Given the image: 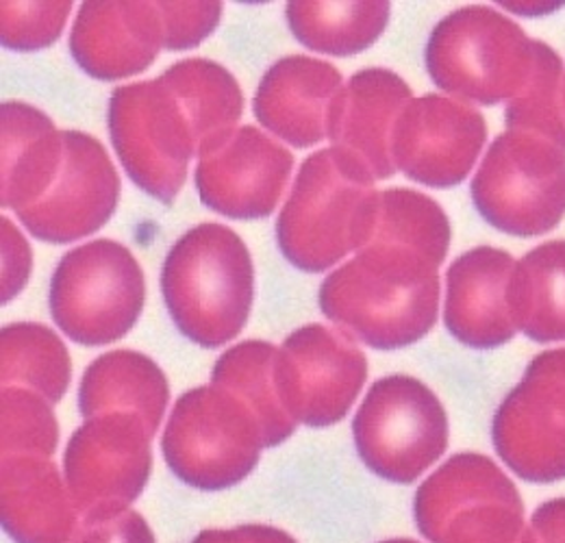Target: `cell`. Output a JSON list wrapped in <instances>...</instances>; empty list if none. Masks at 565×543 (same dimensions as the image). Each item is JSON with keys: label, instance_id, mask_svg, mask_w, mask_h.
I'll list each match as a JSON object with an SVG mask.
<instances>
[{"label": "cell", "instance_id": "cell-12", "mask_svg": "<svg viewBox=\"0 0 565 543\" xmlns=\"http://www.w3.org/2000/svg\"><path fill=\"white\" fill-rule=\"evenodd\" d=\"M66 157L55 183L18 211L26 231L49 244H71L109 222L120 199V177L105 146L87 134L64 131Z\"/></svg>", "mask_w": 565, "mask_h": 543}, {"label": "cell", "instance_id": "cell-22", "mask_svg": "<svg viewBox=\"0 0 565 543\" xmlns=\"http://www.w3.org/2000/svg\"><path fill=\"white\" fill-rule=\"evenodd\" d=\"M511 318L537 341L565 338V239L526 253L507 287Z\"/></svg>", "mask_w": 565, "mask_h": 543}, {"label": "cell", "instance_id": "cell-11", "mask_svg": "<svg viewBox=\"0 0 565 543\" xmlns=\"http://www.w3.org/2000/svg\"><path fill=\"white\" fill-rule=\"evenodd\" d=\"M504 461L524 478L565 476V350L540 356L494 422Z\"/></svg>", "mask_w": 565, "mask_h": 543}, {"label": "cell", "instance_id": "cell-5", "mask_svg": "<svg viewBox=\"0 0 565 543\" xmlns=\"http://www.w3.org/2000/svg\"><path fill=\"white\" fill-rule=\"evenodd\" d=\"M472 201L502 233L531 237L553 231L565 213V148L507 129L472 179Z\"/></svg>", "mask_w": 565, "mask_h": 543}, {"label": "cell", "instance_id": "cell-3", "mask_svg": "<svg viewBox=\"0 0 565 543\" xmlns=\"http://www.w3.org/2000/svg\"><path fill=\"white\" fill-rule=\"evenodd\" d=\"M161 291L179 331L215 348L233 340L248 320L255 296L250 253L233 228L199 224L170 248Z\"/></svg>", "mask_w": 565, "mask_h": 543}, {"label": "cell", "instance_id": "cell-21", "mask_svg": "<svg viewBox=\"0 0 565 543\" xmlns=\"http://www.w3.org/2000/svg\"><path fill=\"white\" fill-rule=\"evenodd\" d=\"M183 107L196 141V159L220 150L244 114L235 76L210 60H183L159 76Z\"/></svg>", "mask_w": 565, "mask_h": 543}, {"label": "cell", "instance_id": "cell-9", "mask_svg": "<svg viewBox=\"0 0 565 543\" xmlns=\"http://www.w3.org/2000/svg\"><path fill=\"white\" fill-rule=\"evenodd\" d=\"M361 459L383 478L407 482L428 468L448 444L439 401L407 376L379 381L354 417Z\"/></svg>", "mask_w": 565, "mask_h": 543}, {"label": "cell", "instance_id": "cell-23", "mask_svg": "<svg viewBox=\"0 0 565 543\" xmlns=\"http://www.w3.org/2000/svg\"><path fill=\"white\" fill-rule=\"evenodd\" d=\"M78 403L85 417L107 408H136L154 433L168 403V383L138 352H109L85 372Z\"/></svg>", "mask_w": 565, "mask_h": 543}, {"label": "cell", "instance_id": "cell-24", "mask_svg": "<svg viewBox=\"0 0 565 543\" xmlns=\"http://www.w3.org/2000/svg\"><path fill=\"white\" fill-rule=\"evenodd\" d=\"M390 2H287L291 33L307 49L351 57L370 49L387 26Z\"/></svg>", "mask_w": 565, "mask_h": 543}, {"label": "cell", "instance_id": "cell-18", "mask_svg": "<svg viewBox=\"0 0 565 543\" xmlns=\"http://www.w3.org/2000/svg\"><path fill=\"white\" fill-rule=\"evenodd\" d=\"M152 430L131 413L87 422L72 437L66 470L78 493L136 496L150 470Z\"/></svg>", "mask_w": 565, "mask_h": 543}, {"label": "cell", "instance_id": "cell-27", "mask_svg": "<svg viewBox=\"0 0 565 543\" xmlns=\"http://www.w3.org/2000/svg\"><path fill=\"white\" fill-rule=\"evenodd\" d=\"M372 239L409 246L441 266L450 246V222L446 211L420 192L385 190L379 196Z\"/></svg>", "mask_w": 565, "mask_h": 543}, {"label": "cell", "instance_id": "cell-17", "mask_svg": "<svg viewBox=\"0 0 565 543\" xmlns=\"http://www.w3.org/2000/svg\"><path fill=\"white\" fill-rule=\"evenodd\" d=\"M342 87L340 70L329 62L291 55L264 74L253 109L270 134L296 148H309L329 137L333 100Z\"/></svg>", "mask_w": 565, "mask_h": 543}, {"label": "cell", "instance_id": "cell-10", "mask_svg": "<svg viewBox=\"0 0 565 543\" xmlns=\"http://www.w3.org/2000/svg\"><path fill=\"white\" fill-rule=\"evenodd\" d=\"M488 139L486 118L439 94L412 98L396 120L392 157L396 170L428 188H452L475 168Z\"/></svg>", "mask_w": 565, "mask_h": 543}, {"label": "cell", "instance_id": "cell-7", "mask_svg": "<svg viewBox=\"0 0 565 543\" xmlns=\"http://www.w3.org/2000/svg\"><path fill=\"white\" fill-rule=\"evenodd\" d=\"M109 134L134 183L161 203H174L188 163L196 157V141L183 107L161 78L114 89Z\"/></svg>", "mask_w": 565, "mask_h": 543}, {"label": "cell", "instance_id": "cell-25", "mask_svg": "<svg viewBox=\"0 0 565 543\" xmlns=\"http://www.w3.org/2000/svg\"><path fill=\"white\" fill-rule=\"evenodd\" d=\"M279 350L264 341H246L228 350L213 370V381L235 392L257 415L264 444L277 446L294 433V417L285 408L277 381Z\"/></svg>", "mask_w": 565, "mask_h": 543}, {"label": "cell", "instance_id": "cell-6", "mask_svg": "<svg viewBox=\"0 0 565 543\" xmlns=\"http://www.w3.org/2000/svg\"><path fill=\"white\" fill-rule=\"evenodd\" d=\"M143 307V274L131 251L96 239L71 251L51 280V311L71 340L100 345L131 331Z\"/></svg>", "mask_w": 565, "mask_h": 543}, {"label": "cell", "instance_id": "cell-20", "mask_svg": "<svg viewBox=\"0 0 565 543\" xmlns=\"http://www.w3.org/2000/svg\"><path fill=\"white\" fill-rule=\"evenodd\" d=\"M0 118V204L18 213L38 203L55 183L66 157V137L49 116L24 103H4Z\"/></svg>", "mask_w": 565, "mask_h": 543}, {"label": "cell", "instance_id": "cell-1", "mask_svg": "<svg viewBox=\"0 0 565 543\" xmlns=\"http://www.w3.org/2000/svg\"><path fill=\"white\" fill-rule=\"evenodd\" d=\"M437 268L420 251L372 239L324 278L320 307L327 318L379 350L403 348L435 324Z\"/></svg>", "mask_w": 565, "mask_h": 543}, {"label": "cell", "instance_id": "cell-26", "mask_svg": "<svg viewBox=\"0 0 565 543\" xmlns=\"http://www.w3.org/2000/svg\"><path fill=\"white\" fill-rule=\"evenodd\" d=\"M2 381L26 383L57 403L71 381L68 350L40 324H13L2 331Z\"/></svg>", "mask_w": 565, "mask_h": 543}, {"label": "cell", "instance_id": "cell-16", "mask_svg": "<svg viewBox=\"0 0 565 543\" xmlns=\"http://www.w3.org/2000/svg\"><path fill=\"white\" fill-rule=\"evenodd\" d=\"M163 46L154 2H83L71 33L74 62L100 81L148 68Z\"/></svg>", "mask_w": 565, "mask_h": 543}, {"label": "cell", "instance_id": "cell-13", "mask_svg": "<svg viewBox=\"0 0 565 543\" xmlns=\"http://www.w3.org/2000/svg\"><path fill=\"white\" fill-rule=\"evenodd\" d=\"M277 381L282 405L296 419L327 426L353 405L365 381V359L342 333L311 324L282 343Z\"/></svg>", "mask_w": 565, "mask_h": 543}, {"label": "cell", "instance_id": "cell-31", "mask_svg": "<svg viewBox=\"0 0 565 543\" xmlns=\"http://www.w3.org/2000/svg\"><path fill=\"white\" fill-rule=\"evenodd\" d=\"M163 24V46L188 51L205 42L222 15V2H154Z\"/></svg>", "mask_w": 565, "mask_h": 543}, {"label": "cell", "instance_id": "cell-15", "mask_svg": "<svg viewBox=\"0 0 565 543\" xmlns=\"http://www.w3.org/2000/svg\"><path fill=\"white\" fill-rule=\"evenodd\" d=\"M412 98V87L392 70L356 72L333 100L329 118L333 148L356 159L374 181L390 179L396 172L392 134Z\"/></svg>", "mask_w": 565, "mask_h": 543}, {"label": "cell", "instance_id": "cell-4", "mask_svg": "<svg viewBox=\"0 0 565 543\" xmlns=\"http://www.w3.org/2000/svg\"><path fill=\"white\" fill-rule=\"evenodd\" d=\"M535 40L490 7L446 15L426 44V70L446 94L495 105L513 100L533 70Z\"/></svg>", "mask_w": 565, "mask_h": 543}, {"label": "cell", "instance_id": "cell-32", "mask_svg": "<svg viewBox=\"0 0 565 543\" xmlns=\"http://www.w3.org/2000/svg\"><path fill=\"white\" fill-rule=\"evenodd\" d=\"M2 302H9L26 283L31 272V248L22 233L2 217Z\"/></svg>", "mask_w": 565, "mask_h": 543}, {"label": "cell", "instance_id": "cell-19", "mask_svg": "<svg viewBox=\"0 0 565 543\" xmlns=\"http://www.w3.org/2000/svg\"><path fill=\"white\" fill-rule=\"evenodd\" d=\"M513 268V257L492 246L452 262L446 274V324L457 340L486 350L513 336L507 302Z\"/></svg>", "mask_w": 565, "mask_h": 543}, {"label": "cell", "instance_id": "cell-29", "mask_svg": "<svg viewBox=\"0 0 565 543\" xmlns=\"http://www.w3.org/2000/svg\"><path fill=\"white\" fill-rule=\"evenodd\" d=\"M72 2H2L0 38L11 51H40L60 40Z\"/></svg>", "mask_w": 565, "mask_h": 543}, {"label": "cell", "instance_id": "cell-2", "mask_svg": "<svg viewBox=\"0 0 565 543\" xmlns=\"http://www.w3.org/2000/svg\"><path fill=\"white\" fill-rule=\"evenodd\" d=\"M374 177L351 155L324 148L305 159L277 220L282 257L298 270L322 272L365 248L374 235Z\"/></svg>", "mask_w": 565, "mask_h": 543}, {"label": "cell", "instance_id": "cell-30", "mask_svg": "<svg viewBox=\"0 0 565 543\" xmlns=\"http://www.w3.org/2000/svg\"><path fill=\"white\" fill-rule=\"evenodd\" d=\"M57 446V426L51 408L42 401L4 390L2 394V448L4 457L13 450H38L44 457Z\"/></svg>", "mask_w": 565, "mask_h": 543}, {"label": "cell", "instance_id": "cell-8", "mask_svg": "<svg viewBox=\"0 0 565 543\" xmlns=\"http://www.w3.org/2000/svg\"><path fill=\"white\" fill-rule=\"evenodd\" d=\"M262 435L253 408L226 392L203 387L177 403L166 426L163 455L185 482L222 489L255 468L264 444Z\"/></svg>", "mask_w": 565, "mask_h": 543}, {"label": "cell", "instance_id": "cell-14", "mask_svg": "<svg viewBox=\"0 0 565 543\" xmlns=\"http://www.w3.org/2000/svg\"><path fill=\"white\" fill-rule=\"evenodd\" d=\"M294 168L291 152L257 127H239L220 150L199 161L196 190L213 211L257 220L281 201Z\"/></svg>", "mask_w": 565, "mask_h": 543}, {"label": "cell", "instance_id": "cell-28", "mask_svg": "<svg viewBox=\"0 0 565 543\" xmlns=\"http://www.w3.org/2000/svg\"><path fill=\"white\" fill-rule=\"evenodd\" d=\"M507 127L531 131L565 148V68L562 57L535 40L533 70L524 89L507 103Z\"/></svg>", "mask_w": 565, "mask_h": 543}]
</instances>
